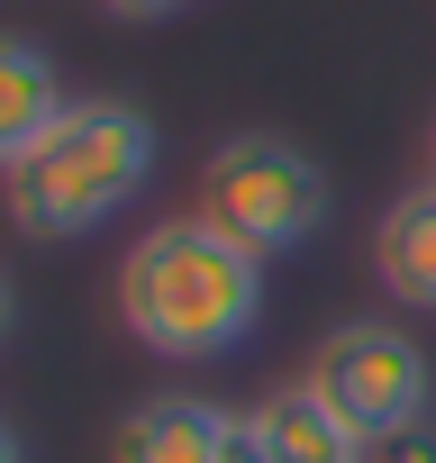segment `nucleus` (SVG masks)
<instances>
[{"mask_svg":"<svg viewBox=\"0 0 436 463\" xmlns=\"http://www.w3.org/2000/svg\"><path fill=\"white\" fill-rule=\"evenodd\" d=\"M118 318L137 345L173 354V364H209L237 354L264 318V255H246L228 227L191 218H155L118 264Z\"/></svg>","mask_w":436,"mask_h":463,"instance_id":"1","label":"nucleus"},{"mask_svg":"<svg viewBox=\"0 0 436 463\" xmlns=\"http://www.w3.org/2000/svg\"><path fill=\"white\" fill-rule=\"evenodd\" d=\"M155 173V118L128 100H73L10 173H0V200H10L19 237H91L109 227Z\"/></svg>","mask_w":436,"mask_h":463,"instance_id":"2","label":"nucleus"},{"mask_svg":"<svg viewBox=\"0 0 436 463\" xmlns=\"http://www.w3.org/2000/svg\"><path fill=\"white\" fill-rule=\"evenodd\" d=\"M191 209H200L209 227H228L246 255L273 264V255H300L318 227H327V164H318L309 146H291V137L246 128V137H228V146H209Z\"/></svg>","mask_w":436,"mask_h":463,"instance_id":"3","label":"nucleus"},{"mask_svg":"<svg viewBox=\"0 0 436 463\" xmlns=\"http://www.w3.org/2000/svg\"><path fill=\"white\" fill-rule=\"evenodd\" d=\"M300 391H309L318 409H336L364 445H382V436H400V427L427 418V400H436V364H427V345L400 336L391 318H346V327L318 336Z\"/></svg>","mask_w":436,"mask_h":463,"instance_id":"4","label":"nucleus"},{"mask_svg":"<svg viewBox=\"0 0 436 463\" xmlns=\"http://www.w3.org/2000/svg\"><path fill=\"white\" fill-rule=\"evenodd\" d=\"M218 463H373V445L291 382V391H264L255 409H237Z\"/></svg>","mask_w":436,"mask_h":463,"instance_id":"5","label":"nucleus"},{"mask_svg":"<svg viewBox=\"0 0 436 463\" xmlns=\"http://www.w3.org/2000/svg\"><path fill=\"white\" fill-rule=\"evenodd\" d=\"M228 427H237V409H218L200 391H155V400H137L118 418L109 463H218L228 454Z\"/></svg>","mask_w":436,"mask_h":463,"instance_id":"6","label":"nucleus"},{"mask_svg":"<svg viewBox=\"0 0 436 463\" xmlns=\"http://www.w3.org/2000/svg\"><path fill=\"white\" fill-rule=\"evenodd\" d=\"M373 273L400 309H436V173L373 218Z\"/></svg>","mask_w":436,"mask_h":463,"instance_id":"7","label":"nucleus"},{"mask_svg":"<svg viewBox=\"0 0 436 463\" xmlns=\"http://www.w3.org/2000/svg\"><path fill=\"white\" fill-rule=\"evenodd\" d=\"M64 109H73V91H64L55 55L37 37H0V173H10Z\"/></svg>","mask_w":436,"mask_h":463,"instance_id":"8","label":"nucleus"},{"mask_svg":"<svg viewBox=\"0 0 436 463\" xmlns=\"http://www.w3.org/2000/svg\"><path fill=\"white\" fill-rule=\"evenodd\" d=\"M373 463H436V427L418 418V427H400V436H382V445H373Z\"/></svg>","mask_w":436,"mask_h":463,"instance_id":"9","label":"nucleus"},{"mask_svg":"<svg viewBox=\"0 0 436 463\" xmlns=\"http://www.w3.org/2000/svg\"><path fill=\"white\" fill-rule=\"evenodd\" d=\"M109 19H173V10H191V0H100Z\"/></svg>","mask_w":436,"mask_h":463,"instance_id":"10","label":"nucleus"},{"mask_svg":"<svg viewBox=\"0 0 436 463\" xmlns=\"http://www.w3.org/2000/svg\"><path fill=\"white\" fill-rule=\"evenodd\" d=\"M10 327H19V291L0 282V345H10Z\"/></svg>","mask_w":436,"mask_h":463,"instance_id":"11","label":"nucleus"},{"mask_svg":"<svg viewBox=\"0 0 436 463\" xmlns=\"http://www.w3.org/2000/svg\"><path fill=\"white\" fill-rule=\"evenodd\" d=\"M0 463H28V445H19V436H10V427H0Z\"/></svg>","mask_w":436,"mask_h":463,"instance_id":"12","label":"nucleus"},{"mask_svg":"<svg viewBox=\"0 0 436 463\" xmlns=\"http://www.w3.org/2000/svg\"><path fill=\"white\" fill-rule=\"evenodd\" d=\"M427 173H436V128H427Z\"/></svg>","mask_w":436,"mask_h":463,"instance_id":"13","label":"nucleus"}]
</instances>
